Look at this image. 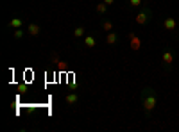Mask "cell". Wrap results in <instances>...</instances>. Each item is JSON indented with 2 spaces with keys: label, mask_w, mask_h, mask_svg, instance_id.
<instances>
[{
  "label": "cell",
  "mask_w": 179,
  "mask_h": 132,
  "mask_svg": "<svg viewBox=\"0 0 179 132\" xmlns=\"http://www.w3.org/2000/svg\"><path fill=\"white\" fill-rule=\"evenodd\" d=\"M152 20V11H151V7L149 5H143V7H140V13L136 14V23L138 25H147L149 21Z\"/></svg>",
  "instance_id": "cell-2"
},
{
  "label": "cell",
  "mask_w": 179,
  "mask_h": 132,
  "mask_svg": "<svg viewBox=\"0 0 179 132\" xmlns=\"http://www.w3.org/2000/svg\"><path fill=\"white\" fill-rule=\"evenodd\" d=\"M106 43H108V45H117V43H118V34L113 32V31H109V32L106 34Z\"/></svg>",
  "instance_id": "cell-7"
},
{
  "label": "cell",
  "mask_w": 179,
  "mask_h": 132,
  "mask_svg": "<svg viewBox=\"0 0 179 132\" xmlns=\"http://www.w3.org/2000/svg\"><path fill=\"white\" fill-rule=\"evenodd\" d=\"M106 11H108V4H106V2H100V4H97V13H99V14H104Z\"/></svg>",
  "instance_id": "cell-11"
},
{
  "label": "cell",
  "mask_w": 179,
  "mask_h": 132,
  "mask_svg": "<svg viewBox=\"0 0 179 132\" xmlns=\"http://www.w3.org/2000/svg\"><path fill=\"white\" fill-rule=\"evenodd\" d=\"M65 100H66V104H68V105H75V104L79 102V95H77V93H70V95H66V98H65Z\"/></svg>",
  "instance_id": "cell-8"
},
{
  "label": "cell",
  "mask_w": 179,
  "mask_h": 132,
  "mask_svg": "<svg viewBox=\"0 0 179 132\" xmlns=\"http://www.w3.org/2000/svg\"><path fill=\"white\" fill-rule=\"evenodd\" d=\"M163 27H165L167 31H174V32H176L177 21H176L174 18H170V16H168V18H165V20H163Z\"/></svg>",
  "instance_id": "cell-6"
},
{
  "label": "cell",
  "mask_w": 179,
  "mask_h": 132,
  "mask_svg": "<svg viewBox=\"0 0 179 132\" xmlns=\"http://www.w3.org/2000/svg\"><path fill=\"white\" fill-rule=\"evenodd\" d=\"M74 36L75 38H82L84 36V27H75L74 29Z\"/></svg>",
  "instance_id": "cell-13"
},
{
  "label": "cell",
  "mask_w": 179,
  "mask_h": 132,
  "mask_svg": "<svg viewBox=\"0 0 179 132\" xmlns=\"http://www.w3.org/2000/svg\"><path fill=\"white\" fill-rule=\"evenodd\" d=\"M129 45H131L133 50H140V47H141V41H140V38L134 34V32L129 34Z\"/></svg>",
  "instance_id": "cell-5"
},
{
  "label": "cell",
  "mask_w": 179,
  "mask_h": 132,
  "mask_svg": "<svg viewBox=\"0 0 179 132\" xmlns=\"http://www.w3.org/2000/svg\"><path fill=\"white\" fill-rule=\"evenodd\" d=\"M41 32V27L38 23H29V27H27V34L29 36H32V38H38Z\"/></svg>",
  "instance_id": "cell-4"
},
{
  "label": "cell",
  "mask_w": 179,
  "mask_h": 132,
  "mask_svg": "<svg viewBox=\"0 0 179 132\" xmlns=\"http://www.w3.org/2000/svg\"><path fill=\"white\" fill-rule=\"evenodd\" d=\"M102 29H104L106 32H109V31H113V21H109V20H106V21L102 23Z\"/></svg>",
  "instance_id": "cell-12"
},
{
  "label": "cell",
  "mask_w": 179,
  "mask_h": 132,
  "mask_svg": "<svg viewBox=\"0 0 179 132\" xmlns=\"http://www.w3.org/2000/svg\"><path fill=\"white\" fill-rule=\"evenodd\" d=\"M141 5V0H129V7H133V9H136Z\"/></svg>",
  "instance_id": "cell-15"
},
{
  "label": "cell",
  "mask_w": 179,
  "mask_h": 132,
  "mask_svg": "<svg viewBox=\"0 0 179 132\" xmlns=\"http://www.w3.org/2000/svg\"><path fill=\"white\" fill-rule=\"evenodd\" d=\"M161 61H163L165 70H170V68H172V63H174V52H172V50H165V52L161 54Z\"/></svg>",
  "instance_id": "cell-3"
},
{
  "label": "cell",
  "mask_w": 179,
  "mask_h": 132,
  "mask_svg": "<svg viewBox=\"0 0 179 132\" xmlns=\"http://www.w3.org/2000/svg\"><path fill=\"white\" fill-rule=\"evenodd\" d=\"M102 2H106L108 5H113V4H115V0H102Z\"/></svg>",
  "instance_id": "cell-16"
},
{
  "label": "cell",
  "mask_w": 179,
  "mask_h": 132,
  "mask_svg": "<svg viewBox=\"0 0 179 132\" xmlns=\"http://www.w3.org/2000/svg\"><path fill=\"white\" fill-rule=\"evenodd\" d=\"M7 25H9V29H20L22 25H23V20L16 16V18H13V20H11V21H9Z\"/></svg>",
  "instance_id": "cell-9"
},
{
  "label": "cell",
  "mask_w": 179,
  "mask_h": 132,
  "mask_svg": "<svg viewBox=\"0 0 179 132\" xmlns=\"http://www.w3.org/2000/svg\"><path fill=\"white\" fill-rule=\"evenodd\" d=\"M23 34H25V32H23V29H15V32H13V36H15V39H22L23 38Z\"/></svg>",
  "instance_id": "cell-14"
},
{
  "label": "cell",
  "mask_w": 179,
  "mask_h": 132,
  "mask_svg": "<svg viewBox=\"0 0 179 132\" xmlns=\"http://www.w3.org/2000/svg\"><path fill=\"white\" fill-rule=\"evenodd\" d=\"M141 104H143L145 116H147V118H151V113L156 109V104H158L156 91H154L152 88H143V91H141Z\"/></svg>",
  "instance_id": "cell-1"
},
{
  "label": "cell",
  "mask_w": 179,
  "mask_h": 132,
  "mask_svg": "<svg viewBox=\"0 0 179 132\" xmlns=\"http://www.w3.org/2000/svg\"><path fill=\"white\" fill-rule=\"evenodd\" d=\"M95 43H97V41H95L93 36H86V38H84V45H86V48H93V47H95Z\"/></svg>",
  "instance_id": "cell-10"
}]
</instances>
